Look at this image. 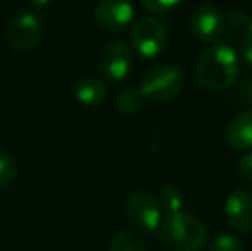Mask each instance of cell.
<instances>
[{
    "mask_svg": "<svg viewBox=\"0 0 252 251\" xmlns=\"http://www.w3.org/2000/svg\"><path fill=\"white\" fill-rule=\"evenodd\" d=\"M226 143L237 151L252 150V110L240 112L226 127Z\"/></svg>",
    "mask_w": 252,
    "mask_h": 251,
    "instance_id": "11",
    "label": "cell"
},
{
    "mask_svg": "<svg viewBox=\"0 0 252 251\" xmlns=\"http://www.w3.org/2000/svg\"><path fill=\"white\" fill-rule=\"evenodd\" d=\"M184 88V74L175 64H158L143 77L141 93L156 104H165L180 95Z\"/></svg>",
    "mask_w": 252,
    "mask_h": 251,
    "instance_id": "3",
    "label": "cell"
},
{
    "mask_svg": "<svg viewBox=\"0 0 252 251\" xmlns=\"http://www.w3.org/2000/svg\"><path fill=\"white\" fill-rule=\"evenodd\" d=\"M141 5L153 14H165L175 9L182 0H139Z\"/></svg>",
    "mask_w": 252,
    "mask_h": 251,
    "instance_id": "18",
    "label": "cell"
},
{
    "mask_svg": "<svg viewBox=\"0 0 252 251\" xmlns=\"http://www.w3.org/2000/svg\"><path fill=\"white\" fill-rule=\"evenodd\" d=\"M74 95H76V100L79 102L83 107L93 108L103 104V100H105L106 95H108V90H106L105 83H103L101 79L93 77V76H86L77 81Z\"/></svg>",
    "mask_w": 252,
    "mask_h": 251,
    "instance_id": "12",
    "label": "cell"
},
{
    "mask_svg": "<svg viewBox=\"0 0 252 251\" xmlns=\"http://www.w3.org/2000/svg\"><path fill=\"white\" fill-rule=\"evenodd\" d=\"M246 35H247V36H252V17H249V21H247V26H246Z\"/></svg>",
    "mask_w": 252,
    "mask_h": 251,
    "instance_id": "24",
    "label": "cell"
},
{
    "mask_svg": "<svg viewBox=\"0 0 252 251\" xmlns=\"http://www.w3.org/2000/svg\"><path fill=\"white\" fill-rule=\"evenodd\" d=\"M239 57L226 43H215L206 48L194 69L197 84L211 93H221L232 88L239 79Z\"/></svg>",
    "mask_w": 252,
    "mask_h": 251,
    "instance_id": "1",
    "label": "cell"
},
{
    "mask_svg": "<svg viewBox=\"0 0 252 251\" xmlns=\"http://www.w3.org/2000/svg\"><path fill=\"white\" fill-rule=\"evenodd\" d=\"M184 205H186V196H184L182 189L179 186L168 184L161 189V193H159V207L165 212H168V215L182 212Z\"/></svg>",
    "mask_w": 252,
    "mask_h": 251,
    "instance_id": "14",
    "label": "cell"
},
{
    "mask_svg": "<svg viewBox=\"0 0 252 251\" xmlns=\"http://www.w3.org/2000/svg\"><path fill=\"white\" fill-rule=\"evenodd\" d=\"M159 239L170 251H201L209 232L204 222L189 214H172L159 224Z\"/></svg>",
    "mask_w": 252,
    "mask_h": 251,
    "instance_id": "2",
    "label": "cell"
},
{
    "mask_svg": "<svg viewBox=\"0 0 252 251\" xmlns=\"http://www.w3.org/2000/svg\"><path fill=\"white\" fill-rule=\"evenodd\" d=\"M17 179L16 160L7 151L0 150V189L10 188Z\"/></svg>",
    "mask_w": 252,
    "mask_h": 251,
    "instance_id": "16",
    "label": "cell"
},
{
    "mask_svg": "<svg viewBox=\"0 0 252 251\" xmlns=\"http://www.w3.org/2000/svg\"><path fill=\"white\" fill-rule=\"evenodd\" d=\"M144 95L141 93L139 88H134V86H129V88H124L115 98V107L120 114L124 115H134L143 108L144 105Z\"/></svg>",
    "mask_w": 252,
    "mask_h": 251,
    "instance_id": "13",
    "label": "cell"
},
{
    "mask_svg": "<svg viewBox=\"0 0 252 251\" xmlns=\"http://www.w3.org/2000/svg\"><path fill=\"white\" fill-rule=\"evenodd\" d=\"M237 176H239L240 181L247 182V184L252 186V151L251 153H246L237 160Z\"/></svg>",
    "mask_w": 252,
    "mask_h": 251,
    "instance_id": "20",
    "label": "cell"
},
{
    "mask_svg": "<svg viewBox=\"0 0 252 251\" xmlns=\"http://www.w3.org/2000/svg\"><path fill=\"white\" fill-rule=\"evenodd\" d=\"M126 215L136 231L151 234L161 224V207L151 191L134 189L126 200Z\"/></svg>",
    "mask_w": 252,
    "mask_h": 251,
    "instance_id": "5",
    "label": "cell"
},
{
    "mask_svg": "<svg viewBox=\"0 0 252 251\" xmlns=\"http://www.w3.org/2000/svg\"><path fill=\"white\" fill-rule=\"evenodd\" d=\"M208 251H244V243L233 234H221L211 241Z\"/></svg>",
    "mask_w": 252,
    "mask_h": 251,
    "instance_id": "17",
    "label": "cell"
},
{
    "mask_svg": "<svg viewBox=\"0 0 252 251\" xmlns=\"http://www.w3.org/2000/svg\"><path fill=\"white\" fill-rule=\"evenodd\" d=\"M225 217L228 225L240 234L252 231V193L233 189L225 200Z\"/></svg>",
    "mask_w": 252,
    "mask_h": 251,
    "instance_id": "10",
    "label": "cell"
},
{
    "mask_svg": "<svg viewBox=\"0 0 252 251\" xmlns=\"http://www.w3.org/2000/svg\"><path fill=\"white\" fill-rule=\"evenodd\" d=\"M240 59L246 64V67L252 69V36H244L240 41Z\"/></svg>",
    "mask_w": 252,
    "mask_h": 251,
    "instance_id": "22",
    "label": "cell"
},
{
    "mask_svg": "<svg viewBox=\"0 0 252 251\" xmlns=\"http://www.w3.org/2000/svg\"><path fill=\"white\" fill-rule=\"evenodd\" d=\"M31 3H33V9L38 12H48L55 5V0H31Z\"/></svg>",
    "mask_w": 252,
    "mask_h": 251,
    "instance_id": "23",
    "label": "cell"
},
{
    "mask_svg": "<svg viewBox=\"0 0 252 251\" xmlns=\"http://www.w3.org/2000/svg\"><path fill=\"white\" fill-rule=\"evenodd\" d=\"M190 33L199 41H216L226 31L225 16L213 3H201L189 17Z\"/></svg>",
    "mask_w": 252,
    "mask_h": 251,
    "instance_id": "8",
    "label": "cell"
},
{
    "mask_svg": "<svg viewBox=\"0 0 252 251\" xmlns=\"http://www.w3.org/2000/svg\"><path fill=\"white\" fill-rule=\"evenodd\" d=\"M134 66L132 48L120 40H112L103 45L98 54V71L110 83H120L130 74Z\"/></svg>",
    "mask_w": 252,
    "mask_h": 251,
    "instance_id": "7",
    "label": "cell"
},
{
    "mask_svg": "<svg viewBox=\"0 0 252 251\" xmlns=\"http://www.w3.org/2000/svg\"><path fill=\"white\" fill-rule=\"evenodd\" d=\"M129 40L134 52L146 59H153L165 50L168 33L156 17L144 16L132 24Z\"/></svg>",
    "mask_w": 252,
    "mask_h": 251,
    "instance_id": "6",
    "label": "cell"
},
{
    "mask_svg": "<svg viewBox=\"0 0 252 251\" xmlns=\"http://www.w3.org/2000/svg\"><path fill=\"white\" fill-rule=\"evenodd\" d=\"M5 40L17 54L33 52L43 40V24L40 17L28 10L14 14L5 26Z\"/></svg>",
    "mask_w": 252,
    "mask_h": 251,
    "instance_id": "4",
    "label": "cell"
},
{
    "mask_svg": "<svg viewBox=\"0 0 252 251\" xmlns=\"http://www.w3.org/2000/svg\"><path fill=\"white\" fill-rule=\"evenodd\" d=\"M235 97L242 105H247V107L252 108V79H246L237 86Z\"/></svg>",
    "mask_w": 252,
    "mask_h": 251,
    "instance_id": "21",
    "label": "cell"
},
{
    "mask_svg": "<svg viewBox=\"0 0 252 251\" xmlns=\"http://www.w3.org/2000/svg\"><path fill=\"white\" fill-rule=\"evenodd\" d=\"M94 21L110 33H122L134 21V5L129 0H100L94 7Z\"/></svg>",
    "mask_w": 252,
    "mask_h": 251,
    "instance_id": "9",
    "label": "cell"
},
{
    "mask_svg": "<svg viewBox=\"0 0 252 251\" xmlns=\"http://www.w3.org/2000/svg\"><path fill=\"white\" fill-rule=\"evenodd\" d=\"M247 21H249V17L242 9H232L228 12V16L225 17V28H228L232 31L246 30Z\"/></svg>",
    "mask_w": 252,
    "mask_h": 251,
    "instance_id": "19",
    "label": "cell"
},
{
    "mask_svg": "<svg viewBox=\"0 0 252 251\" xmlns=\"http://www.w3.org/2000/svg\"><path fill=\"white\" fill-rule=\"evenodd\" d=\"M108 251H146V245L134 232L120 231L112 238Z\"/></svg>",
    "mask_w": 252,
    "mask_h": 251,
    "instance_id": "15",
    "label": "cell"
}]
</instances>
